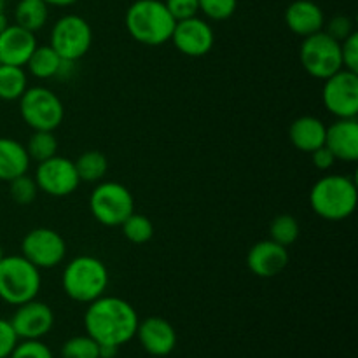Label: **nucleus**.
<instances>
[{"label":"nucleus","mask_w":358,"mask_h":358,"mask_svg":"<svg viewBox=\"0 0 358 358\" xmlns=\"http://www.w3.org/2000/svg\"><path fill=\"white\" fill-rule=\"evenodd\" d=\"M93 44V30L79 14H65L51 28V45L62 59L77 62Z\"/></svg>","instance_id":"1a4fd4ad"},{"label":"nucleus","mask_w":358,"mask_h":358,"mask_svg":"<svg viewBox=\"0 0 358 358\" xmlns=\"http://www.w3.org/2000/svg\"><path fill=\"white\" fill-rule=\"evenodd\" d=\"M14 20L17 27L35 34L48 23L49 6L44 0H20L14 9Z\"/></svg>","instance_id":"4be33fe9"},{"label":"nucleus","mask_w":358,"mask_h":358,"mask_svg":"<svg viewBox=\"0 0 358 358\" xmlns=\"http://www.w3.org/2000/svg\"><path fill=\"white\" fill-rule=\"evenodd\" d=\"M35 184L38 191L52 198H65L79 187L80 180L73 161L56 154L38 163L37 171H35Z\"/></svg>","instance_id":"f8f14e48"},{"label":"nucleus","mask_w":358,"mask_h":358,"mask_svg":"<svg viewBox=\"0 0 358 358\" xmlns=\"http://www.w3.org/2000/svg\"><path fill=\"white\" fill-rule=\"evenodd\" d=\"M119 227L122 229V234L126 236V240L135 245L147 243L154 236L152 222L149 220V217L142 215V213L133 212Z\"/></svg>","instance_id":"bb28decb"},{"label":"nucleus","mask_w":358,"mask_h":358,"mask_svg":"<svg viewBox=\"0 0 358 358\" xmlns=\"http://www.w3.org/2000/svg\"><path fill=\"white\" fill-rule=\"evenodd\" d=\"M171 42L182 55L191 56V58H201L212 51L213 44H215V34L208 21L192 16L187 20L177 21L173 34H171Z\"/></svg>","instance_id":"ddd939ff"},{"label":"nucleus","mask_w":358,"mask_h":358,"mask_svg":"<svg viewBox=\"0 0 358 358\" xmlns=\"http://www.w3.org/2000/svg\"><path fill=\"white\" fill-rule=\"evenodd\" d=\"M325 147L336 161L353 163L358 159V122L355 119H336L325 131Z\"/></svg>","instance_id":"a211bd4d"},{"label":"nucleus","mask_w":358,"mask_h":358,"mask_svg":"<svg viewBox=\"0 0 358 358\" xmlns=\"http://www.w3.org/2000/svg\"><path fill=\"white\" fill-rule=\"evenodd\" d=\"M76 164L77 175H79L80 182H87V184H96V182L103 180L108 170V161L105 154L100 150H87V152L80 154Z\"/></svg>","instance_id":"5701e85b"},{"label":"nucleus","mask_w":358,"mask_h":358,"mask_svg":"<svg viewBox=\"0 0 358 358\" xmlns=\"http://www.w3.org/2000/svg\"><path fill=\"white\" fill-rule=\"evenodd\" d=\"M100 358H103V357H100ZM112 358H115V357H112Z\"/></svg>","instance_id":"79ce46f5"},{"label":"nucleus","mask_w":358,"mask_h":358,"mask_svg":"<svg viewBox=\"0 0 358 358\" xmlns=\"http://www.w3.org/2000/svg\"><path fill=\"white\" fill-rule=\"evenodd\" d=\"M9 322L17 339H42L55 325V313L45 303L31 299L16 306Z\"/></svg>","instance_id":"4468645a"},{"label":"nucleus","mask_w":358,"mask_h":358,"mask_svg":"<svg viewBox=\"0 0 358 358\" xmlns=\"http://www.w3.org/2000/svg\"><path fill=\"white\" fill-rule=\"evenodd\" d=\"M30 161L23 143L0 136V180L10 182L13 178L24 175L30 168Z\"/></svg>","instance_id":"412c9836"},{"label":"nucleus","mask_w":358,"mask_h":358,"mask_svg":"<svg viewBox=\"0 0 358 358\" xmlns=\"http://www.w3.org/2000/svg\"><path fill=\"white\" fill-rule=\"evenodd\" d=\"M62 58L51 45H37L35 51L31 52L30 59L27 62L28 70L37 79H51L58 73Z\"/></svg>","instance_id":"b1692460"},{"label":"nucleus","mask_w":358,"mask_h":358,"mask_svg":"<svg viewBox=\"0 0 358 358\" xmlns=\"http://www.w3.org/2000/svg\"><path fill=\"white\" fill-rule=\"evenodd\" d=\"M358 189L355 180L346 175H325L315 182L310 192V206L318 217L331 222L345 220L355 212Z\"/></svg>","instance_id":"7ed1b4c3"},{"label":"nucleus","mask_w":358,"mask_h":358,"mask_svg":"<svg viewBox=\"0 0 358 358\" xmlns=\"http://www.w3.org/2000/svg\"><path fill=\"white\" fill-rule=\"evenodd\" d=\"M325 131L327 126L320 119L313 115H303L290 124L289 138L297 150L311 154L325 143Z\"/></svg>","instance_id":"aec40b11"},{"label":"nucleus","mask_w":358,"mask_h":358,"mask_svg":"<svg viewBox=\"0 0 358 358\" xmlns=\"http://www.w3.org/2000/svg\"><path fill=\"white\" fill-rule=\"evenodd\" d=\"M35 48H37V38L34 31L24 30L16 23L9 24L0 34V63L24 66Z\"/></svg>","instance_id":"f3484780"},{"label":"nucleus","mask_w":358,"mask_h":358,"mask_svg":"<svg viewBox=\"0 0 358 358\" xmlns=\"http://www.w3.org/2000/svg\"><path fill=\"white\" fill-rule=\"evenodd\" d=\"M62 358H100V345L91 336H73L62 346Z\"/></svg>","instance_id":"c85d7f7f"},{"label":"nucleus","mask_w":358,"mask_h":358,"mask_svg":"<svg viewBox=\"0 0 358 358\" xmlns=\"http://www.w3.org/2000/svg\"><path fill=\"white\" fill-rule=\"evenodd\" d=\"M9 191H10V198L14 199V203L21 206H27L30 203L35 201L37 198V184H35V178L28 177L27 173L20 175V177L13 178L9 182Z\"/></svg>","instance_id":"c756f323"},{"label":"nucleus","mask_w":358,"mask_h":358,"mask_svg":"<svg viewBox=\"0 0 358 358\" xmlns=\"http://www.w3.org/2000/svg\"><path fill=\"white\" fill-rule=\"evenodd\" d=\"M136 338L149 355L166 357L177 346V332L173 325L161 317H149L138 322Z\"/></svg>","instance_id":"dca6fc26"},{"label":"nucleus","mask_w":358,"mask_h":358,"mask_svg":"<svg viewBox=\"0 0 358 358\" xmlns=\"http://www.w3.org/2000/svg\"><path fill=\"white\" fill-rule=\"evenodd\" d=\"M17 341L20 339H17L10 322L6 318H0V358H9Z\"/></svg>","instance_id":"c9c22d12"},{"label":"nucleus","mask_w":358,"mask_h":358,"mask_svg":"<svg viewBox=\"0 0 358 358\" xmlns=\"http://www.w3.org/2000/svg\"><path fill=\"white\" fill-rule=\"evenodd\" d=\"M49 7H70L77 3L79 0H44Z\"/></svg>","instance_id":"4c0bfd02"},{"label":"nucleus","mask_w":358,"mask_h":358,"mask_svg":"<svg viewBox=\"0 0 358 358\" xmlns=\"http://www.w3.org/2000/svg\"><path fill=\"white\" fill-rule=\"evenodd\" d=\"M299 233V222H297L296 217L289 215V213H282V215L275 217L271 224H269V240L276 241V243L283 245L287 248L292 243H296Z\"/></svg>","instance_id":"a878e982"},{"label":"nucleus","mask_w":358,"mask_h":358,"mask_svg":"<svg viewBox=\"0 0 358 358\" xmlns=\"http://www.w3.org/2000/svg\"><path fill=\"white\" fill-rule=\"evenodd\" d=\"M126 30L143 45H163L171 41L177 24L163 0H135L126 10Z\"/></svg>","instance_id":"f03ea898"},{"label":"nucleus","mask_w":358,"mask_h":358,"mask_svg":"<svg viewBox=\"0 0 358 358\" xmlns=\"http://www.w3.org/2000/svg\"><path fill=\"white\" fill-rule=\"evenodd\" d=\"M324 31L327 35H331L334 41L343 42L346 37L353 34V21L352 17L345 16V14H338V16L331 17V21H325Z\"/></svg>","instance_id":"473e14b6"},{"label":"nucleus","mask_w":358,"mask_h":358,"mask_svg":"<svg viewBox=\"0 0 358 358\" xmlns=\"http://www.w3.org/2000/svg\"><path fill=\"white\" fill-rule=\"evenodd\" d=\"M7 27H9V21H7L6 13H3V10H0V34H2Z\"/></svg>","instance_id":"58836bf2"},{"label":"nucleus","mask_w":358,"mask_h":358,"mask_svg":"<svg viewBox=\"0 0 358 358\" xmlns=\"http://www.w3.org/2000/svg\"><path fill=\"white\" fill-rule=\"evenodd\" d=\"M20 114L34 131H55L63 122L65 108L49 87L34 86L21 94Z\"/></svg>","instance_id":"423d86ee"},{"label":"nucleus","mask_w":358,"mask_h":358,"mask_svg":"<svg viewBox=\"0 0 358 358\" xmlns=\"http://www.w3.org/2000/svg\"><path fill=\"white\" fill-rule=\"evenodd\" d=\"M41 269L23 255H9L0 261V299L13 306L35 299L41 290Z\"/></svg>","instance_id":"39448f33"},{"label":"nucleus","mask_w":358,"mask_h":358,"mask_svg":"<svg viewBox=\"0 0 358 358\" xmlns=\"http://www.w3.org/2000/svg\"><path fill=\"white\" fill-rule=\"evenodd\" d=\"M290 255L287 247L273 240H262L255 243L247 254V266L259 278L278 276L289 266Z\"/></svg>","instance_id":"2eb2a0df"},{"label":"nucleus","mask_w":358,"mask_h":358,"mask_svg":"<svg viewBox=\"0 0 358 358\" xmlns=\"http://www.w3.org/2000/svg\"><path fill=\"white\" fill-rule=\"evenodd\" d=\"M27 87L28 77L23 66L0 65V100H20Z\"/></svg>","instance_id":"393cba45"},{"label":"nucleus","mask_w":358,"mask_h":358,"mask_svg":"<svg viewBox=\"0 0 358 358\" xmlns=\"http://www.w3.org/2000/svg\"><path fill=\"white\" fill-rule=\"evenodd\" d=\"M27 152L30 159L41 161L49 159V157L56 156L58 152V140L52 135V131H34L27 143Z\"/></svg>","instance_id":"cd10ccee"},{"label":"nucleus","mask_w":358,"mask_h":358,"mask_svg":"<svg viewBox=\"0 0 358 358\" xmlns=\"http://www.w3.org/2000/svg\"><path fill=\"white\" fill-rule=\"evenodd\" d=\"M3 3H6V0H0V10H3Z\"/></svg>","instance_id":"ea45409f"},{"label":"nucleus","mask_w":358,"mask_h":358,"mask_svg":"<svg viewBox=\"0 0 358 358\" xmlns=\"http://www.w3.org/2000/svg\"><path fill=\"white\" fill-rule=\"evenodd\" d=\"M324 107L336 119H355L358 114V73L341 69L324 80Z\"/></svg>","instance_id":"9d476101"},{"label":"nucleus","mask_w":358,"mask_h":358,"mask_svg":"<svg viewBox=\"0 0 358 358\" xmlns=\"http://www.w3.org/2000/svg\"><path fill=\"white\" fill-rule=\"evenodd\" d=\"M3 259V250H2V247H0V261H2Z\"/></svg>","instance_id":"a19ab883"},{"label":"nucleus","mask_w":358,"mask_h":358,"mask_svg":"<svg viewBox=\"0 0 358 358\" xmlns=\"http://www.w3.org/2000/svg\"><path fill=\"white\" fill-rule=\"evenodd\" d=\"M138 315L128 301L101 296L90 303L84 313V329L101 346H119L131 341L138 329Z\"/></svg>","instance_id":"f257e3e1"},{"label":"nucleus","mask_w":358,"mask_h":358,"mask_svg":"<svg viewBox=\"0 0 358 358\" xmlns=\"http://www.w3.org/2000/svg\"><path fill=\"white\" fill-rule=\"evenodd\" d=\"M285 24L292 34L299 37H310L324 30L325 14L313 0H294L285 9Z\"/></svg>","instance_id":"6ab92c4d"},{"label":"nucleus","mask_w":358,"mask_h":358,"mask_svg":"<svg viewBox=\"0 0 358 358\" xmlns=\"http://www.w3.org/2000/svg\"><path fill=\"white\" fill-rule=\"evenodd\" d=\"M311 161H313V164L318 168V170L325 171V170H331V168L334 166L336 157H334V154L327 149V147L322 145V147H318L317 150H313V152H311Z\"/></svg>","instance_id":"e433bc0d"},{"label":"nucleus","mask_w":358,"mask_h":358,"mask_svg":"<svg viewBox=\"0 0 358 358\" xmlns=\"http://www.w3.org/2000/svg\"><path fill=\"white\" fill-rule=\"evenodd\" d=\"M164 6L170 10L175 21L187 20V17L198 16L199 3L198 0H164Z\"/></svg>","instance_id":"72a5a7b5"},{"label":"nucleus","mask_w":358,"mask_h":358,"mask_svg":"<svg viewBox=\"0 0 358 358\" xmlns=\"http://www.w3.org/2000/svg\"><path fill=\"white\" fill-rule=\"evenodd\" d=\"M9 358H52V353L41 339H23L14 346Z\"/></svg>","instance_id":"2f4dec72"},{"label":"nucleus","mask_w":358,"mask_h":358,"mask_svg":"<svg viewBox=\"0 0 358 358\" xmlns=\"http://www.w3.org/2000/svg\"><path fill=\"white\" fill-rule=\"evenodd\" d=\"M62 285L76 303L90 304L101 297L108 287L107 266L93 255H79L65 266Z\"/></svg>","instance_id":"20e7f679"},{"label":"nucleus","mask_w":358,"mask_h":358,"mask_svg":"<svg viewBox=\"0 0 358 358\" xmlns=\"http://www.w3.org/2000/svg\"><path fill=\"white\" fill-rule=\"evenodd\" d=\"M341 58L343 69L352 70L358 73V34L353 31L350 37H346L341 42Z\"/></svg>","instance_id":"f704fd0d"},{"label":"nucleus","mask_w":358,"mask_h":358,"mask_svg":"<svg viewBox=\"0 0 358 358\" xmlns=\"http://www.w3.org/2000/svg\"><path fill=\"white\" fill-rule=\"evenodd\" d=\"M21 255L38 269L56 268L66 255L62 234L49 227H35L21 241Z\"/></svg>","instance_id":"9b49d317"},{"label":"nucleus","mask_w":358,"mask_h":358,"mask_svg":"<svg viewBox=\"0 0 358 358\" xmlns=\"http://www.w3.org/2000/svg\"><path fill=\"white\" fill-rule=\"evenodd\" d=\"M0 65H2V63H0Z\"/></svg>","instance_id":"37998d69"},{"label":"nucleus","mask_w":358,"mask_h":358,"mask_svg":"<svg viewBox=\"0 0 358 358\" xmlns=\"http://www.w3.org/2000/svg\"><path fill=\"white\" fill-rule=\"evenodd\" d=\"M198 3L199 13L213 21L229 20L238 7V0H198Z\"/></svg>","instance_id":"7c9ffc66"},{"label":"nucleus","mask_w":358,"mask_h":358,"mask_svg":"<svg viewBox=\"0 0 358 358\" xmlns=\"http://www.w3.org/2000/svg\"><path fill=\"white\" fill-rule=\"evenodd\" d=\"M90 210L101 226L117 227L135 212V199L119 182H101L91 192Z\"/></svg>","instance_id":"0eeeda50"},{"label":"nucleus","mask_w":358,"mask_h":358,"mask_svg":"<svg viewBox=\"0 0 358 358\" xmlns=\"http://www.w3.org/2000/svg\"><path fill=\"white\" fill-rule=\"evenodd\" d=\"M301 65L315 79L325 80L343 69L341 42L334 41L324 30L303 38L299 51Z\"/></svg>","instance_id":"6e6552de"}]
</instances>
